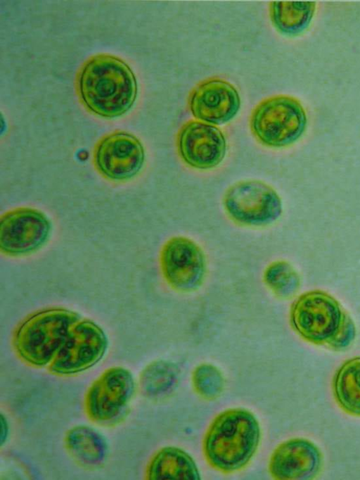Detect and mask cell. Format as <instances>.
Masks as SVG:
<instances>
[{
    "label": "cell",
    "mask_w": 360,
    "mask_h": 480,
    "mask_svg": "<svg viewBox=\"0 0 360 480\" xmlns=\"http://www.w3.org/2000/svg\"><path fill=\"white\" fill-rule=\"evenodd\" d=\"M77 84L86 107L103 118L122 115L132 107L137 96L133 71L122 59L111 55L99 54L87 61Z\"/></svg>",
    "instance_id": "obj_1"
},
{
    "label": "cell",
    "mask_w": 360,
    "mask_h": 480,
    "mask_svg": "<svg viewBox=\"0 0 360 480\" xmlns=\"http://www.w3.org/2000/svg\"><path fill=\"white\" fill-rule=\"evenodd\" d=\"M259 439L260 427L254 415L244 409H229L211 423L203 441V450L212 466L230 472L247 465Z\"/></svg>",
    "instance_id": "obj_2"
},
{
    "label": "cell",
    "mask_w": 360,
    "mask_h": 480,
    "mask_svg": "<svg viewBox=\"0 0 360 480\" xmlns=\"http://www.w3.org/2000/svg\"><path fill=\"white\" fill-rule=\"evenodd\" d=\"M80 315L68 309L53 308L36 312L16 329L13 339L18 356L29 365H50L72 326Z\"/></svg>",
    "instance_id": "obj_3"
},
{
    "label": "cell",
    "mask_w": 360,
    "mask_h": 480,
    "mask_svg": "<svg viewBox=\"0 0 360 480\" xmlns=\"http://www.w3.org/2000/svg\"><path fill=\"white\" fill-rule=\"evenodd\" d=\"M307 125L305 110L295 98L280 95L260 103L253 110L250 127L264 145L281 148L297 141Z\"/></svg>",
    "instance_id": "obj_4"
},
{
    "label": "cell",
    "mask_w": 360,
    "mask_h": 480,
    "mask_svg": "<svg viewBox=\"0 0 360 480\" xmlns=\"http://www.w3.org/2000/svg\"><path fill=\"white\" fill-rule=\"evenodd\" d=\"M347 315L334 297L322 291H311L295 301L290 320L292 328L302 339L328 346Z\"/></svg>",
    "instance_id": "obj_5"
},
{
    "label": "cell",
    "mask_w": 360,
    "mask_h": 480,
    "mask_svg": "<svg viewBox=\"0 0 360 480\" xmlns=\"http://www.w3.org/2000/svg\"><path fill=\"white\" fill-rule=\"evenodd\" d=\"M224 206L235 222L256 227L274 222L283 210L277 192L257 180L242 181L231 186L224 195Z\"/></svg>",
    "instance_id": "obj_6"
},
{
    "label": "cell",
    "mask_w": 360,
    "mask_h": 480,
    "mask_svg": "<svg viewBox=\"0 0 360 480\" xmlns=\"http://www.w3.org/2000/svg\"><path fill=\"white\" fill-rule=\"evenodd\" d=\"M107 347L103 329L91 320L80 319L70 328L49 370L62 375L82 372L99 362Z\"/></svg>",
    "instance_id": "obj_7"
},
{
    "label": "cell",
    "mask_w": 360,
    "mask_h": 480,
    "mask_svg": "<svg viewBox=\"0 0 360 480\" xmlns=\"http://www.w3.org/2000/svg\"><path fill=\"white\" fill-rule=\"evenodd\" d=\"M51 223L42 212L30 208L10 210L1 217L0 249L11 256L30 254L49 239Z\"/></svg>",
    "instance_id": "obj_8"
},
{
    "label": "cell",
    "mask_w": 360,
    "mask_h": 480,
    "mask_svg": "<svg viewBox=\"0 0 360 480\" xmlns=\"http://www.w3.org/2000/svg\"><path fill=\"white\" fill-rule=\"evenodd\" d=\"M134 391L131 372L121 367L105 370L90 386L85 398L88 417L98 423H107L120 417Z\"/></svg>",
    "instance_id": "obj_9"
},
{
    "label": "cell",
    "mask_w": 360,
    "mask_h": 480,
    "mask_svg": "<svg viewBox=\"0 0 360 480\" xmlns=\"http://www.w3.org/2000/svg\"><path fill=\"white\" fill-rule=\"evenodd\" d=\"M161 270L167 282L181 292H191L202 284L206 273L204 253L193 241L183 236L168 240L160 253Z\"/></svg>",
    "instance_id": "obj_10"
},
{
    "label": "cell",
    "mask_w": 360,
    "mask_h": 480,
    "mask_svg": "<svg viewBox=\"0 0 360 480\" xmlns=\"http://www.w3.org/2000/svg\"><path fill=\"white\" fill-rule=\"evenodd\" d=\"M94 163L98 172L114 181H126L141 170L145 152L141 141L134 135L116 132L104 137L96 145Z\"/></svg>",
    "instance_id": "obj_11"
},
{
    "label": "cell",
    "mask_w": 360,
    "mask_h": 480,
    "mask_svg": "<svg viewBox=\"0 0 360 480\" xmlns=\"http://www.w3.org/2000/svg\"><path fill=\"white\" fill-rule=\"evenodd\" d=\"M178 150L188 165L200 170L215 168L224 159L226 142L216 126L202 121H190L178 135Z\"/></svg>",
    "instance_id": "obj_12"
},
{
    "label": "cell",
    "mask_w": 360,
    "mask_h": 480,
    "mask_svg": "<svg viewBox=\"0 0 360 480\" xmlns=\"http://www.w3.org/2000/svg\"><path fill=\"white\" fill-rule=\"evenodd\" d=\"M190 109L198 120L213 125L229 122L238 113L240 99L229 82L210 79L199 84L190 97Z\"/></svg>",
    "instance_id": "obj_13"
},
{
    "label": "cell",
    "mask_w": 360,
    "mask_h": 480,
    "mask_svg": "<svg viewBox=\"0 0 360 480\" xmlns=\"http://www.w3.org/2000/svg\"><path fill=\"white\" fill-rule=\"evenodd\" d=\"M323 456L311 441L295 438L281 443L269 462L273 478L281 480L313 479L321 472Z\"/></svg>",
    "instance_id": "obj_14"
},
{
    "label": "cell",
    "mask_w": 360,
    "mask_h": 480,
    "mask_svg": "<svg viewBox=\"0 0 360 480\" xmlns=\"http://www.w3.org/2000/svg\"><path fill=\"white\" fill-rule=\"evenodd\" d=\"M147 478L153 480H199L200 475L193 459L183 450L166 447L150 460Z\"/></svg>",
    "instance_id": "obj_15"
},
{
    "label": "cell",
    "mask_w": 360,
    "mask_h": 480,
    "mask_svg": "<svg viewBox=\"0 0 360 480\" xmlns=\"http://www.w3.org/2000/svg\"><path fill=\"white\" fill-rule=\"evenodd\" d=\"M313 1H274L270 4L269 13L274 27L287 36H297L309 26L316 11Z\"/></svg>",
    "instance_id": "obj_16"
},
{
    "label": "cell",
    "mask_w": 360,
    "mask_h": 480,
    "mask_svg": "<svg viewBox=\"0 0 360 480\" xmlns=\"http://www.w3.org/2000/svg\"><path fill=\"white\" fill-rule=\"evenodd\" d=\"M65 444L75 460L88 467L100 465L107 454V445L103 436L86 426L71 429L67 433Z\"/></svg>",
    "instance_id": "obj_17"
},
{
    "label": "cell",
    "mask_w": 360,
    "mask_h": 480,
    "mask_svg": "<svg viewBox=\"0 0 360 480\" xmlns=\"http://www.w3.org/2000/svg\"><path fill=\"white\" fill-rule=\"evenodd\" d=\"M333 391L345 412L360 417V357L347 360L339 367L333 379Z\"/></svg>",
    "instance_id": "obj_18"
},
{
    "label": "cell",
    "mask_w": 360,
    "mask_h": 480,
    "mask_svg": "<svg viewBox=\"0 0 360 480\" xmlns=\"http://www.w3.org/2000/svg\"><path fill=\"white\" fill-rule=\"evenodd\" d=\"M177 367L168 361L158 360L149 364L141 372L140 385L150 397H160L173 390L179 380Z\"/></svg>",
    "instance_id": "obj_19"
},
{
    "label": "cell",
    "mask_w": 360,
    "mask_h": 480,
    "mask_svg": "<svg viewBox=\"0 0 360 480\" xmlns=\"http://www.w3.org/2000/svg\"><path fill=\"white\" fill-rule=\"evenodd\" d=\"M264 280L269 289L281 298L294 296L300 286L299 274L292 265L283 260L270 264L264 271Z\"/></svg>",
    "instance_id": "obj_20"
},
{
    "label": "cell",
    "mask_w": 360,
    "mask_h": 480,
    "mask_svg": "<svg viewBox=\"0 0 360 480\" xmlns=\"http://www.w3.org/2000/svg\"><path fill=\"white\" fill-rule=\"evenodd\" d=\"M192 382L196 393L202 398L212 400L223 391L224 380L220 370L211 364H202L193 371Z\"/></svg>",
    "instance_id": "obj_21"
},
{
    "label": "cell",
    "mask_w": 360,
    "mask_h": 480,
    "mask_svg": "<svg viewBox=\"0 0 360 480\" xmlns=\"http://www.w3.org/2000/svg\"><path fill=\"white\" fill-rule=\"evenodd\" d=\"M355 336L354 322L347 315L338 334L327 347L334 350H343L351 345Z\"/></svg>",
    "instance_id": "obj_22"
},
{
    "label": "cell",
    "mask_w": 360,
    "mask_h": 480,
    "mask_svg": "<svg viewBox=\"0 0 360 480\" xmlns=\"http://www.w3.org/2000/svg\"><path fill=\"white\" fill-rule=\"evenodd\" d=\"M1 444L4 443L5 438H6L7 436V424H6V421L4 419L3 415H1Z\"/></svg>",
    "instance_id": "obj_23"
}]
</instances>
